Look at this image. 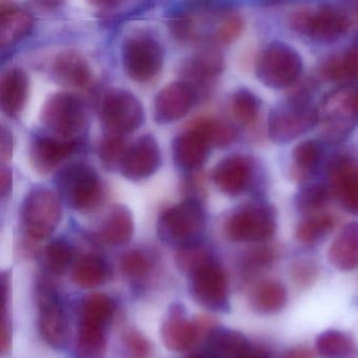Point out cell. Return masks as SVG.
Instances as JSON below:
<instances>
[{
    "instance_id": "46",
    "label": "cell",
    "mask_w": 358,
    "mask_h": 358,
    "mask_svg": "<svg viewBox=\"0 0 358 358\" xmlns=\"http://www.w3.org/2000/svg\"><path fill=\"white\" fill-rule=\"evenodd\" d=\"M12 185V176L11 172L6 168H2L1 174H0V189H1V195L6 196L8 189H11Z\"/></svg>"
},
{
    "instance_id": "27",
    "label": "cell",
    "mask_w": 358,
    "mask_h": 358,
    "mask_svg": "<svg viewBox=\"0 0 358 358\" xmlns=\"http://www.w3.org/2000/svg\"><path fill=\"white\" fill-rule=\"evenodd\" d=\"M109 275V267L101 257L85 255L76 261L71 271V280L82 288H95L101 285Z\"/></svg>"
},
{
    "instance_id": "2",
    "label": "cell",
    "mask_w": 358,
    "mask_h": 358,
    "mask_svg": "<svg viewBox=\"0 0 358 358\" xmlns=\"http://www.w3.org/2000/svg\"><path fill=\"white\" fill-rule=\"evenodd\" d=\"M59 197L69 208L88 210L100 203L103 187L96 170L86 163L64 166L54 178Z\"/></svg>"
},
{
    "instance_id": "33",
    "label": "cell",
    "mask_w": 358,
    "mask_h": 358,
    "mask_svg": "<svg viewBox=\"0 0 358 358\" xmlns=\"http://www.w3.org/2000/svg\"><path fill=\"white\" fill-rule=\"evenodd\" d=\"M106 341L102 327L82 324L76 344L77 358H104Z\"/></svg>"
},
{
    "instance_id": "6",
    "label": "cell",
    "mask_w": 358,
    "mask_h": 358,
    "mask_svg": "<svg viewBox=\"0 0 358 358\" xmlns=\"http://www.w3.org/2000/svg\"><path fill=\"white\" fill-rule=\"evenodd\" d=\"M302 58L294 48L281 42L267 46L256 61V71L264 85L275 90L294 85L302 73Z\"/></svg>"
},
{
    "instance_id": "52",
    "label": "cell",
    "mask_w": 358,
    "mask_h": 358,
    "mask_svg": "<svg viewBox=\"0 0 358 358\" xmlns=\"http://www.w3.org/2000/svg\"><path fill=\"white\" fill-rule=\"evenodd\" d=\"M188 358H207V357H203V355H191V357H189Z\"/></svg>"
},
{
    "instance_id": "45",
    "label": "cell",
    "mask_w": 358,
    "mask_h": 358,
    "mask_svg": "<svg viewBox=\"0 0 358 358\" xmlns=\"http://www.w3.org/2000/svg\"><path fill=\"white\" fill-rule=\"evenodd\" d=\"M12 136L6 128L1 129V157L2 159H8L12 153Z\"/></svg>"
},
{
    "instance_id": "47",
    "label": "cell",
    "mask_w": 358,
    "mask_h": 358,
    "mask_svg": "<svg viewBox=\"0 0 358 358\" xmlns=\"http://www.w3.org/2000/svg\"><path fill=\"white\" fill-rule=\"evenodd\" d=\"M90 6L98 8H109L118 6L122 0H86Z\"/></svg>"
},
{
    "instance_id": "29",
    "label": "cell",
    "mask_w": 358,
    "mask_h": 358,
    "mask_svg": "<svg viewBox=\"0 0 358 358\" xmlns=\"http://www.w3.org/2000/svg\"><path fill=\"white\" fill-rule=\"evenodd\" d=\"M115 303L106 294H92L84 296L79 304V315L82 324L100 326L113 317Z\"/></svg>"
},
{
    "instance_id": "7",
    "label": "cell",
    "mask_w": 358,
    "mask_h": 358,
    "mask_svg": "<svg viewBox=\"0 0 358 358\" xmlns=\"http://www.w3.org/2000/svg\"><path fill=\"white\" fill-rule=\"evenodd\" d=\"M319 123L317 108L304 98L279 105L269 115V136L277 143H288L313 129Z\"/></svg>"
},
{
    "instance_id": "20",
    "label": "cell",
    "mask_w": 358,
    "mask_h": 358,
    "mask_svg": "<svg viewBox=\"0 0 358 358\" xmlns=\"http://www.w3.org/2000/svg\"><path fill=\"white\" fill-rule=\"evenodd\" d=\"M29 94V77L20 67H11L0 79V106L4 115L16 117L25 108Z\"/></svg>"
},
{
    "instance_id": "16",
    "label": "cell",
    "mask_w": 358,
    "mask_h": 358,
    "mask_svg": "<svg viewBox=\"0 0 358 358\" xmlns=\"http://www.w3.org/2000/svg\"><path fill=\"white\" fill-rule=\"evenodd\" d=\"M81 143L55 136H35L29 146V159L34 169L40 174L54 171L63 161L71 157Z\"/></svg>"
},
{
    "instance_id": "22",
    "label": "cell",
    "mask_w": 358,
    "mask_h": 358,
    "mask_svg": "<svg viewBox=\"0 0 358 358\" xmlns=\"http://www.w3.org/2000/svg\"><path fill=\"white\" fill-rule=\"evenodd\" d=\"M161 336L166 348L177 352L188 350L200 338L195 323L185 317L179 305L170 310V315L164 322Z\"/></svg>"
},
{
    "instance_id": "38",
    "label": "cell",
    "mask_w": 358,
    "mask_h": 358,
    "mask_svg": "<svg viewBox=\"0 0 358 358\" xmlns=\"http://www.w3.org/2000/svg\"><path fill=\"white\" fill-rule=\"evenodd\" d=\"M128 148L125 141L122 136L107 134L101 141L99 146V157L101 163L106 169L115 170L116 168L120 169Z\"/></svg>"
},
{
    "instance_id": "9",
    "label": "cell",
    "mask_w": 358,
    "mask_h": 358,
    "mask_svg": "<svg viewBox=\"0 0 358 358\" xmlns=\"http://www.w3.org/2000/svg\"><path fill=\"white\" fill-rule=\"evenodd\" d=\"M122 60L128 77L139 83L155 79L164 64V50L151 36L134 35L122 46Z\"/></svg>"
},
{
    "instance_id": "50",
    "label": "cell",
    "mask_w": 358,
    "mask_h": 358,
    "mask_svg": "<svg viewBox=\"0 0 358 358\" xmlns=\"http://www.w3.org/2000/svg\"><path fill=\"white\" fill-rule=\"evenodd\" d=\"M245 358H268V357L264 355V353L260 352V351L250 350V352L248 353L247 357Z\"/></svg>"
},
{
    "instance_id": "19",
    "label": "cell",
    "mask_w": 358,
    "mask_h": 358,
    "mask_svg": "<svg viewBox=\"0 0 358 358\" xmlns=\"http://www.w3.org/2000/svg\"><path fill=\"white\" fill-rule=\"evenodd\" d=\"M225 69L222 52L214 46L203 48L187 58L181 66V73L188 83L204 85L216 79Z\"/></svg>"
},
{
    "instance_id": "23",
    "label": "cell",
    "mask_w": 358,
    "mask_h": 358,
    "mask_svg": "<svg viewBox=\"0 0 358 358\" xmlns=\"http://www.w3.org/2000/svg\"><path fill=\"white\" fill-rule=\"evenodd\" d=\"M34 19L25 8L12 2L2 1L0 6V45L10 48L29 35Z\"/></svg>"
},
{
    "instance_id": "30",
    "label": "cell",
    "mask_w": 358,
    "mask_h": 358,
    "mask_svg": "<svg viewBox=\"0 0 358 358\" xmlns=\"http://www.w3.org/2000/svg\"><path fill=\"white\" fill-rule=\"evenodd\" d=\"M250 302L258 313H277L285 306L287 302V292L285 287L279 282H265L254 290Z\"/></svg>"
},
{
    "instance_id": "5",
    "label": "cell",
    "mask_w": 358,
    "mask_h": 358,
    "mask_svg": "<svg viewBox=\"0 0 358 358\" xmlns=\"http://www.w3.org/2000/svg\"><path fill=\"white\" fill-rule=\"evenodd\" d=\"M60 219V201L50 189L35 187L23 199L20 208L21 224L32 239L50 237L58 227Z\"/></svg>"
},
{
    "instance_id": "26",
    "label": "cell",
    "mask_w": 358,
    "mask_h": 358,
    "mask_svg": "<svg viewBox=\"0 0 358 358\" xmlns=\"http://www.w3.org/2000/svg\"><path fill=\"white\" fill-rule=\"evenodd\" d=\"M329 260L340 271L358 267V223L347 225L334 240L329 250Z\"/></svg>"
},
{
    "instance_id": "13",
    "label": "cell",
    "mask_w": 358,
    "mask_h": 358,
    "mask_svg": "<svg viewBox=\"0 0 358 358\" xmlns=\"http://www.w3.org/2000/svg\"><path fill=\"white\" fill-rule=\"evenodd\" d=\"M191 289L195 300L212 310L224 309L228 298L225 271L214 260L191 273Z\"/></svg>"
},
{
    "instance_id": "31",
    "label": "cell",
    "mask_w": 358,
    "mask_h": 358,
    "mask_svg": "<svg viewBox=\"0 0 358 358\" xmlns=\"http://www.w3.org/2000/svg\"><path fill=\"white\" fill-rule=\"evenodd\" d=\"M201 132L212 146L224 149L233 145L237 138V128L227 121L218 119L197 120L193 127Z\"/></svg>"
},
{
    "instance_id": "12",
    "label": "cell",
    "mask_w": 358,
    "mask_h": 358,
    "mask_svg": "<svg viewBox=\"0 0 358 358\" xmlns=\"http://www.w3.org/2000/svg\"><path fill=\"white\" fill-rule=\"evenodd\" d=\"M291 25L296 31L319 42H333L348 31L350 20L340 8L324 6L319 10L294 14Z\"/></svg>"
},
{
    "instance_id": "49",
    "label": "cell",
    "mask_w": 358,
    "mask_h": 358,
    "mask_svg": "<svg viewBox=\"0 0 358 358\" xmlns=\"http://www.w3.org/2000/svg\"><path fill=\"white\" fill-rule=\"evenodd\" d=\"M38 3L44 6H57L61 0H35Z\"/></svg>"
},
{
    "instance_id": "8",
    "label": "cell",
    "mask_w": 358,
    "mask_h": 358,
    "mask_svg": "<svg viewBox=\"0 0 358 358\" xmlns=\"http://www.w3.org/2000/svg\"><path fill=\"white\" fill-rule=\"evenodd\" d=\"M100 121L107 134L124 136L142 125L144 109L132 92L111 90L101 103Z\"/></svg>"
},
{
    "instance_id": "25",
    "label": "cell",
    "mask_w": 358,
    "mask_h": 358,
    "mask_svg": "<svg viewBox=\"0 0 358 358\" xmlns=\"http://www.w3.org/2000/svg\"><path fill=\"white\" fill-rule=\"evenodd\" d=\"M331 178L343 206L349 212L358 214V166L340 159L332 168Z\"/></svg>"
},
{
    "instance_id": "10",
    "label": "cell",
    "mask_w": 358,
    "mask_h": 358,
    "mask_svg": "<svg viewBox=\"0 0 358 358\" xmlns=\"http://www.w3.org/2000/svg\"><path fill=\"white\" fill-rule=\"evenodd\" d=\"M35 294L42 338L54 348H62L69 340V325L56 289L50 282L42 280L36 286Z\"/></svg>"
},
{
    "instance_id": "3",
    "label": "cell",
    "mask_w": 358,
    "mask_h": 358,
    "mask_svg": "<svg viewBox=\"0 0 358 358\" xmlns=\"http://www.w3.org/2000/svg\"><path fill=\"white\" fill-rule=\"evenodd\" d=\"M41 123L57 138L74 142H80L88 130L83 102L69 92H57L48 96L42 107Z\"/></svg>"
},
{
    "instance_id": "34",
    "label": "cell",
    "mask_w": 358,
    "mask_h": 358,
    "mask_svg": "<svg viewBox=\"0 0 358 358\" xmlns=\"http://www.w3.org/2000/svg\"><path fill=\"white\" fill-rule=\"evenodd\" d=\"M74 258V248L67 240L56 239L42 252V262L50 273L62 275Z\"/></svg>"
},
{
    "instance_id": "41",
    "label": "cell",
    "mask_w": 358,
    "mask_h": 358,
    "mask_svg": "<svg viewBox=\"0 0 358 358\" xmlns=\"http://www.w3.org/2000/svg\"><path fill=\"white\" fill-rule=\"evenodd\" d=\"M329 191L322 183H311L305 185L296 196V204L304 212L317 210L327 202Z\"/></svg>"
},
{
    "instance_id": "51",
    "label": "cell",
    "mask_w": 358,
    "mask_h": 358,
    "mask_svg": "<svg viewBox=\"0 0 358 358\" xmlns=\"http://www.w3.org/2000/svg\"><path fill=\"white\" fill-rule=\"evenodd\" d=\"M285 1L287 0H261V2L265 6H275V4L283 3Z\"/></svg>"
},
{
    "instance_id": "11",
    "label": "cell",
    "mask_w": 358,
    "mask_h": 358,
    "mask_svg": "<svg viewBox=\"0 0 358 358\" xmlns=\"http://www.w3.org/2000/svg\"><path fill=\"white\" fill-rule=\"evenodd\" d=\"M228 237L235 242H262L273 237L275 217L266 204H248L239 208L227 221Z\"/></svg>"
},
{
    "instance_id": "18",
    "label": "cell",
    "mask_w": 358,
    "mask_h": 358,
    "mask_svg": "<svg viewBox=\"0 0 358 358\" xmlns=\"http://www.w3.org/2000/svg\"><path fill=\"white\" fill-rule=\"evenodd\" d=\"M212 145L195 128L179 134L172 141V157L179 169L183 171L199 170L207 161Z\"/></svg>"
},
{
    "instance_id": "24",
    "label": "cell",
    "mask_w": 358,
    "mask_h": 358,
    "mask_svg": "<svg viewBox=\"0 0 358 358\" xmlns=\"http://www.w3.org/2000/svg\"><path fill=\"white\" fill-rule=\"evenodd\" d=\"M134 218L126 206L117 204L107 213L101 224L99 239L113 248L128 245L134 235Z\"/></svg>"
},
{
    "instance_id": "48",
    "label": "cell",
    "mask_w": 358,
    "mask_h": 358,
    "mask_svg": "<svg viewBox=\"0 0 358 358\" xmlns=\"http://www.w3.org/2000/svg\"><path fill=\"white\" fill-rule=\"evenodd\" d=\"M283 358H310V355L304 350H292L286 353Z\"/></svg>"
},
{
    "instance_id": "36",
    "label": "cell",
    "mask_w": 358,
    "mask_h": 358,
    "mask_svg": "<svg viewBox=\"0 0 358 358\" xmlns=\"http://www.w3.org/2000/svg\"><path fill=\"white\" fill-rule=\"evenodd\" d=\"M260 107L261 103L258 96L250 90L242 88L233 94L231 104L233 113L235 120L243 125H249L256 121Z\"/></svg>"
},
{
    "instance_id": "42",
    "label": "cell",
    "mask_w": 358,
    "mask_h": 358,
    "mask_svg": "<svg viewBox=\"0 0 358 358\" xmlns=\"http://www.w3.org/2000/svg\"><path fill=\"white\" fill-rule=\"evenodd\" d=\"M244 31V20L240 15L233 10L223 17L216 35L214 44H228L235 41L241 36Z\"/></svg>"
},
{
    "instance_id": "35",
    "label": "cell",
    "mask_w": 358,
    "mask_h": 358,
    "mask_svg": "<svg viewBox=\"0 0 358 358\" xmlns=\"http://www.w3.org/2000/svg\"><path fill=\"white\" fill-rule=\"evenodd\" d=\"M333 229V220L327 216L310 217L301 223L296 236L302 243L315 245L329 235Z\"/></svg>"
},
{
    "instance_id": "14",
    "label": "cell",
    "mask_w": 358,
    "mask_h": 358,
    "mask_svg": "<svg viewBox=\"0 0 358 358\" xmlns=\"http://www.w3.org/2000/svg\"><path fill=\"white\" fill-rule=\"evenodd\" d=\"M160 166L161 150L159 145L153 136L145 134L128 147L120 171L124 178L138 181L153 176Z\"/></svg>"
},
{
    "instance_id": "32",
    "label": "cell",
    "mask_w": 358,
    "mask_h": 358,
    "mask_svg": "<svg viewBox=\"0 0 358 358\" xmlns=\"http://www.w3.org/2000/svg\"><path fill=\"white\" fill-rule=\"evenodd\" d=\"M317 352L325 358H350L357 352L354 341L340 331H326L317 340Z\"/></svg>"
},
{
    "instance_id": "17",
    "label": "cell",
    "mask_w": 358,
    "mask_h": 358,
    "mask_svg": "<svg viewBox=\"0 0 358 358\" xmlns=\"http://www.w3.org/2000/svg\"><path fill=\"white\" fill-rule=\"evenodd\" d=\"M252 178V164L247 157L233 155L214 167L212 180L228 196H239L247 189Z\"/></svg>"
},
{
    "instance_id": "4",
    "label": "cell",
    "mask_w": 358,
    "mask_h": 358,
    "mask_svg": "<svg viewBox=\"0 0 358 358\" xmlns=\"http://www.w3.org/2000/svg\"><path fill=\"white\" fill-rule=\"evenodd\" d=\"M323 136L329 143L342 142L354 129L358 121V92L340 87L328 94L317 109Z\"/></svg>"
},
{
    "instance_id": "43",
    "label": "cell",
    "mask_w": 358,
    "mask_h": 358,
    "mask_svg": "<svg viewBox=\"0 0 358 358\" xmlns=\"http://www.w3.org/2000/svg\"><path fill=\"white\" fill-rule=\"evenodd\" d=\"M124 275L130 279H141L149 273L151 261L146 255L139 250H132L125 254L121 261Z\"/></svg>"
},
{
    "instance_id": "21",
    "label": "cell",
    "mask_w": 358,
    "mask_h": 358,
    "mask_svg": "<svg viewBox=\"0 0 358 358\" xmlns=\"http://www.w3.org/2000/svg\"><path fill=\"white\" fill-rule=\"evenodd\" d=\"M53 80L59 85L69 88H81L90 80V69L85 59L74 52L65 50L57 55L50 67Z\"/></svg>"
},
{
    "instance_id": "28",
    "label": "cell",
    "mask_w": 358,
    "mask_h": 358,
    "mask_svg": "<svg viewBox=\"0 0 358 358\" xmlns=\"http://www.w3.org/2000/svg\"><path fill=\"white\" fill-rule=\"evenodd\" d=\"M250 350L245 336L235 331L212 334L208 341V351L212 358H245Z\"/></svg>"
},
{
    "instance_id": "39",
    "label": "cell",
    "mask_w": 358,
    "mask_h": 358,
    "mask_svg": "<svg viewBox=\"0 0 358 358\" xmlns=\"http://www.w3.org/2000/svg\"><path fill=\"white\" fill-rule=\"evenodd\" d=\"M325 71L332 79H358V45L349 48L340 59L331 61Z\"/></svg>"
},
{
    "instance_id": "37",
    "label": "cell",
    "mask_w": 358,
    "mask_h": 358,
    "mask_svg": "<svg viewBox=\"0 0 358 358\" xmlns=\"http://www.w3.org/2000/svg\"><path fill=\"white\" fill-rule=\"evenodd\" d=\"M209 250L200 242L193 245L178 248L176 254V264L183 273H193L198 268L212 261Z\"/></svg>"
},
{
    "instance_id": "1",
    "label": "cell",
    "mask_w": 358,
    "mask_h": 358,
    "mask_svg": "<svg viewBox=\"0 0 358 358\" xmlns=\"http://www.w3.org/2000/svg\"><path fill=\"white\" fill-rule=\"evenodd\" d=\"M205 223L201 202L197 198H188L162 213L158 235L167 245L185 248L201 242Z\"/></svg>"
},
{
    "instance_id": "15",
    "label": "cell",
    "mask_w": 358,
    "mask_h": 358,
    "mask_svg": "<svg viewBox=\"0 0 358 358\" xmlns=\"http://www.w3.org/2000/svg\"><path fill=\"white\" fill-rule=\"evenodd\" d=\"M197 100V92L191 83L177 81L160 90L155 99V120L170 124L184 117Z\"/></svg>"
},
{
    "instance_id": "40",
    "label": "cell",
    "mask_w": 358,
    "mask_h": 358,
    "mask_svg": "<svg viewBox=\"0 0 358 358\" xmlns=\"http://www.w3.org/2000/svg\"><path fill=\"white\" fill-rule=\"evenodd\" d=\"M323 155V147L319 141L308 140L300 143L294 149V163L302 171L312 172L317 169Z\"/></svg>"
},
{
    "instance_id": "44",
    "label": "cell",
    "mask_w": 358,
    "mask_h": 358,
    "mask_svg": "<svg viewBox=\"0 0 358 358\" xmlns=\"http://www.w3.org/2000/svg\"><path fill=\"white\" fill-rule=\"evenodd\" d=\"M124 345L132 358H147L151 347L144 336L136 330L130 329L124 334Z\"/></svg>"
}]
</instances>
